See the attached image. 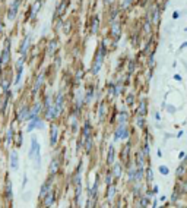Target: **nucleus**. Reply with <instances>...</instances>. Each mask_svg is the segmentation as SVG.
<instances>
[{
	"mask_svg": "<svg viewBox=\"0 0 187 208\" xmlns=\"http://www.w3.org/2000/svg\"><path fill=\"white\" fill-rule=\"evenodd\" d=\"M27 174H24V182H22V188H25V185H27Z\"/></svg>",
	"mask_w": 187,
	"mask_h": 208,
	"instance_id": "obj_52",
	"label": "nucleus"
},
{
	"mask_svg": "<svg viewBox=\"0 0 187 208\" xmlns=\"http://www.w3.org/2000/svg\"><path fill=\"white\" fill-rule=\"evenodd\" d=\"M146 176H148V182H153V171L152 168H146Z\"/></svg>",
	"mask_w": 187,
	"mask_h": 208,
	"instance_id": "obj_39",
	"label": "nucleus"
},
{
	"mask_svg": "<svg viewBox=\"0 0 187 208\" xmlns=\"http://www.w3.org/2000/svg\"><path fill=\"white\" fill-rule=\"evenodd\" d=\"M29 112H31V109L27 107V106H24L22 109H19V112H18V114H16V120H18V122H25V120H28Z\"/></svg>",
	"mask_w": 187,
	"mask_h": 208,
	"instance_id": "obj_8",
	"label": "nucleus"
},
{
	"mask_svg": "<svg viewBox=\"0 0 187 208\" xmlns=\"http://www.w3.org/2000/svg\"><path fill=\"white\" fill-rule=\"evenodd\" d=\"M149 16L152 18V19H150V22H152L153 25H155V24H158V22H159V18H161V10L155 6V7H153V10H152V13H150Z\"/></svg>",
	"mask_w": 187,
	"mask_h": 208,
	"instance_id": "obj_15",
	"label": "nucleus"
},
{
	"mask_svg": "<svg viewBox=\"0 0 187 208\" xmlns=\"http://www.w3.org/2000/svg\"><path fill=\"white\" fill-rule=\"evenodd\" d=\"M142 151H143V154H145V157L148 158V155H149V144H148V142H146V144L143 145V150H142Z\"/></svg>",
	"mask_w": 187,
	"mask_h": 208,
	"instance_id": "obj_43",
	"label": "nucleus"
},
{
	"mask_svg": "<svg viewBox=\"0 0 187 208\" xmlns=\"http://www.w3.org/2000/svg\"><path fill=\"white\" fill-rule=\"evenodd\" d=\"M142 179H143V168H138V170H136V174H135V179H133V180L139 183V182H142Z\"/></svg>",
	"mask_w": 187,
	"mask_h": 208,
	"instance_id": "obj_27",
	"label": "nucleus"
},
{
	"mask_svg": "<svg viewBox=\"0 0 187 208\" xmlns=\"http://www.w3.org/2000/svg\"><path fill=\"white\" fill-rule=\"evenodd\" d=\"M112 170H114V176H115V177H120V176H121V166H120V164H114Z\"/></svg>",
	"mask_w": 187,
	"mask_h": 208,
	"instance_id": "obj_35",
	"label": "nucleus"
},
{
	"mask_svg": "<svg viewBox=\"0 0 187 208\" xmlns=\"http://www.w3.org/2000/svg\"><path fill=\"white\" fill-rule=\"evenodd\" d=\"M153 66H155V59H153V54H152L149 59V68H153Z\"/></svg>",
	"mask_w": 187,
	"mask_h": 208,
	"instance_id": "obj_47",
	"label": "nucleus"
},
{
	"mask_svg": "<svg viewBox=\"0 0 187 208\" xmlns=\"http://www.w3.org/2000/svg\"><path fill=\"white\" fill-rule=\"evenodd\" d=\"M56 47H57V41H50V44H48V54L51 56L53 53H54V50H56Z\"/></svg>",
	"mask_w": 187,
	"mask_h": 208,
	"instance_id": "obj_33",
	"label": "nucleus"
},
{
	"mask_svg": "<svg viewBox=\"0 0 187 208\" xmlns=\"http://www.w3.org/2000/svg\"><path fill=\"white\" fill-rule=\"evenodd\" d=\"M9 97H10V92L7 91L6 95H3V100H1V106H0V112H1V114L6 113V107H7V103H9Z\"/></svg>",
	"mask_w": 187,
	"mask_h": 208,
	"instance_id": "obj_20",
	"label": "nucleus"
},
{
	"mask_svg": "<svg viewBox=\"0 0 187 208\" xmlns=\"http://www.w3.org/2000/svg\"><path fill=\"white\" fill-rule=\"evenodd\" d=\"M186 155H187V154H186ZM184 163L187 164V157H184Z\"/></svg>",
	"mask_w": 187,
	"mask_h": 208,
	"instance_id": "obj_61",
	"label": "nucleus"
},
{
	"mask_svg": "<svg viewBox=\"0 0 187 208\" xmlns=\"http://www.w3.org/2000/svg\"><path fill=\"white\" fill-rule=\"evenodd\" d=\"M126 120H127V113L126 112H120L118 113V123L126 125Z\"/></svg>",
	"mask_w": 187,
	"mask_h": 208,
	"instance_id": "obj_29",
	"label": "nucleus"
},
{
	"mask_svg": "<svg viewBox=\"0 0 187 208\" xmlns=\"http://www.w3.org/2000/svg\"><path fill=\"white\" fill-rule=\"evenodd\" d=\"M112 177H114V174H107V177H105V183H107V185H111Z\"/></svg>",
	"mask_w": 187,
	"mask_h": 208,
	"instance_id": "obj_46",
	"label": "nucleus"
},
{
	"mask_svg": "<svg viewBox=\"0 0 187 208\" xmlns=\"http://www.w3.org/2000/svg\"><path fill=\"white\" fill-rule=\"evenodd\" d=\"M59 141V129L56 125H51V129H50V145L54 147Z\"/></svg>",
	"mask_w": 187,
	"mask_h": 208,
	"instance_id": "obj_10",
	"label": "nucleus"
},
{
	"mask_svg": "<svg viewBox=\"0 0 187 208\" xmlns=\"http://www.w3.org/2000/svg\"><path fill=\"white\" fill-rule=\"evenodd\" d=\"M41 110H42V103H41V101H35L34 107H32L31 112H29V117H28V120H31V119H34V117H38V114H39Z\"/></svg>",
	"mask_w": 187,
	"mask_h": 208,
	"instance_id": "obj_12",
	"label": "nucleus"
},
{
	"mask_svg": "<svg viewBox=\"0 0 187 208\" xmlns=\"http://www.w3.org/2000/svg\"><path fill=\"white\" fill-rule=\"evenodd\" d=\"M148 204H149V199H148V196H146V198H142V199H140V204H139V205H140V207H146Z\"/></svg>",
	"mask_w": 187,
	"mask_h": 208,
	"instance_id": "obj_44",
	"label": "nucleus"
},
{
	"mask_svg": "<svg viewBox=\"0 0 187 208\" xmlns=\"http://www.w3.org/2000/svg\"><path fill=\"white\" fill-rule=\"evenodd\" d=\"M138 126H139V127H143V126H145V119H143L142 116H139V119H138Z\"/></svg>",
	"mask_w": 187,
	"mask_h": 208,
	"instance_id": "obj_45",
	"label": "nucleus"
},
{
	"mask_svg": "<svg viewBox=\"0 0 187 208\" xmlns=\"http://www.w3.org/2000/svg\"><path fill=\"white\" fill-rule=\"evenodd\" d=\"M184 171H186V163H183L181 166H180V167H178V168H177V171H176V174H177V176L180 177V174H183Z\"/></svg>",
	"mask_w": 187,
	"mask_h": 208,
	"instance_id": "obj_38",
	"label": "nucleus"
},
{
	"mask_svg": "<svg viewBox=\"0 0 187 208\" xmlns=\"http://www.w3.org/2000/svg\"><path fill=\"white\" fill-rule=\"evenodd\" d=\"M98 22H100V18L98 16H94V19H92V28H91V32L92 34H97V31H98Z\"/></svg>",
	"mask_w": 187,
	"mask_h": 208,
	"instance_id": "obj_24",
	"label": "nucleus"
},
{
	"mask_svg": "<svg viewBox=\"0 0 187 208\" xmlns=\"http://www.w3.org/2000/svg\"><path fill=\"white\" fill-rule=\"evenodd\" d=\"M149 47H150V41L148 42V45L145 47V53H148V51H149Z\"/></svg>",
	"mask_w": 187,
	"mask_h": 208,
	"instance_id": "obj_55",
	"label": "nucleus"
},
{
	"mask_svg": "<svg viewBox=\"0 0 187 208\" xmlns=\"http://www.w3.org/2000/svg\"><path fill=\"white\" fill-rule=\"evenodd\" d=\"M41 6H42V0H38V1H35V3L32 4V7H31V19H34V18L37 16V13L39 12Z\"/></svg>",
	"mask_w": 187,
	"mask_h": 208,
	"instance_id": "obj_16",
	"label": "nucleus"
},
{
	"mask_svg": "<svg viewBox=\"0 0 187 208\" xmlns=\"http://www.w3.org/2000/svg\"><path fill=\"white\" fill-rule=\"evenodd\" d=\"M41 83H42V76L39 75L37 78V81H35V83H34V92H37L38 89H39V86H41Z\"/></svg>",
	"mask_w": 187,
	"mask_h": 208,
	"instance_id": "obj_36",
	"label": "nucleus"
},
{
	"mask_svg": "<svg viewBox=\"0 0 187 208\" xmlns=\"http://www.w3.org/2000/svg\"><path fill=\"white\" fill-rule=\"evenodd\" d=\"M19 6H21V0H13L10 7H9V12H7V19L9 21H15L16 15H18V10H19Z\"/></svg>",
	"mask_w": 187,
	"mask_h": 208,
	"instance_id": "obj_4",
	"label": "nucleus"
},
{
	"mask_svg": "<svg viewBox=\"0 0 187 208\" xmlns=\"http://www.w3.org/2000/svg\"><path fill=\"white\" fill-rule=\"evenodd\" d=\"M184 32H187V27H186V28H184Z\"/></svg>",
	"mask_w": 187,
	"mask_h": 208,
	"instance_id": "obj_62",
	"label": "nucleus"
},
{
	"mask_svg": "<svg viewBox=\"0 0 187 208\" xmlns=\"http://www.w3.org/2000/svg\"><path fill=\"white\" fill-rule=\"evenodd\" d=\"M156 155H158V157H162V153H161V150H158V151H156Z\"/></svg>",
	"mask_w": 187,
	"mask_h": 208,
	"instance_id": "obj_59",
	"label": "nucleus"
},
{
	"mask_svg": "<svg viewBox=\"0 0 187 208\" xmlns=\"http://www.w3.org/2000/svg\"><path fill=\"white\" fill-rule=\"evenodd\" d=\"M158 170H159V173L162 174V176H167V174H170V168L167 166H159L158 167Z\"/></svg>",
	"mask_w": 187,
	"mask_h": 208,
	"instance_id": "obj_37",
	"label": "nucleus"
},
{
	"mask_svg": "<svg viewBox=\"0 0 187 208\" xmlns=\"http://www.w3.org/2000/svg\"><path fill=\"white\" fill-rule=\"evenodd\" d=\"M28 158L35 163L37 170L41 167V147L38 144V139L35 135L31 136V147H29V151H28Z\"/></svg>",
	"mask_w": 187,
	"mask_h": 208,
	"instance_id": "obj_1",
	"label": "nucleus"
},
{
	"mask_svg": "<svg viewBox=\"0 0 187 208\" xmlns=\"http://www.w3.org/2000/svg\"><path fill=\"white\" fill-rule=\"evenodd\" d=\"M9 86H10V82H9L7 79L1 82V89H3L4 92H7V91H9Z\"/></svg>",
	"mask_w": 187,
	"mask_h": 208,
	"instance_id": "obj_40",
	"label": "nucleus"
},
{
	"mask_svg": "<svg viewBox=\"0 0 187 208\" xmlns=\"http://www.w3.org/2000/svg\"><path fill=\"white\" fill-rule=\"evenodd\" d=\"M167 112H168V113H171V114H174V113L177 112V109H176L173 104H167Z\"/></svg>",
	"mask_w": 187,
	"mask_h": 208,
	"instance_id": "obj_42",
	"label": "nucleus"
},
{
	"mask_svg": "<svg viewBox=\"0 0 187 208\" xmlns=\"http://www.w3.org/2000/svg\"><path fill=\"white\" fill-rule=\"evenodd\" d=\"M184 48H187V41H186V42H183V44L180 45V50H184Z\"/></svg>",
	"mask_w": 187,
	"mask_h": 208,
	"instance_id": "obj_54",
	"label": "nucleus"
},
{
	"mask_svg": "<svg viewBox=\"0 0 187 208\" xmlns=\"http://www.w3.org/2000/svg\"><path fill=\"white\" fill-rule=\"evenodd\" d=\"M145 154H143V151L142 153H138V161H136V166L139 167V168H143L145 167Z\"/></svg>",
	"mask_w": 187,
	"mask_h": 208,
	"instance_id": "obj_21",
	"label": "nucleus"
},
{
	"mask_svg": "<svg viewBox=\"0 0 187 208\" xmlns=\"http://www.w3.org/2000/svg\"><path fill=\"white\" fill-rule=\"evenodd\" d=\"M127 139L129 138V130H127V127L123 125V123H120L118 127H117V130L114 132V141H117V139Z\"/></svg>",
	"mask_w": 187,
	"mask_h": 208,
	"instance_id": "obj_5",
	"label": "nucleus"
},
{
	"mask_svg": "<svg viewBox=\"0 0 187 208\" xmlns=\"http://www.w3.org/2000/svg\"><path fill=\"white\" fill-rule=\"evenodd\" d=\"M129 151H130V145H124V150H121V160L127 161V157H129Z\"/></svg>",
	"mask_w": 187,
	"mask_h": 208,
	"instance_id": "obj_26",
	"label": "nucleus"
},
{
	"mask_svg": "<svg viewBox=\"0 0 187 208\" xmlns=\"http://www.w3.org/2000/svg\"><path fill=\"white\" fill-rule=\"evenodd\" d=\"M29 44H31V35H27V37L24 38L22 47H21V54H22V56H25V54H27V51H28V47H29Z\"/></svg>",
	"mask_w": 187,
	"mask_h": 208,
	"instance_id": "obj_18",
	"label": "nucleus"
},
{
	"mask_svg": "<svg viewBox=\"0 0 187 208\" xmlns=\"http://www.w3.org/2000/svg\"><path fill=\"white\" fill-rule=\"evenodd\" d=\"M10 167L15 171L19 168V157H18V151H15V150L10 153Z\"/></svg>",
	"mask_w": 187,
	"mask_h": 208,
	"instance_id": "obj_13",
	"label": "nucleus"
},
{
	"mask_svg": "<svg viewBox=\"0 0 187 208\" xmlns=\"http://www.w3.org/2000/svg\"><path fill=\"white\" fill-rule=\"evenodd\" d=\"M108 94H110V97H117V89H115V85L114 83L108 85Z\"/></svg>",
	"mask_w": 187,
	"mask_h": 208,
	"instance_id": "obj_32",
	"label": "nucleus"
},
{
	"mask_svg": "<svg viewBox=\"0 0 187 208\" xmlns=\"http://www.w3.org/2000/svg\"><path fill=\"white\" fill-rule=\"evenodd\" d=\"M114 195H115V186H110V189H108V194H107V199H108V202L111 204L112 199H114Z\"/></svg>",
	"mask_w": 187,
	"mask_h": 208,
	"instance_id": "obj_25",
	"label": "nucleus"
},
{
	"mask_svg": "<svg viewBox=\"0 0 187 208\" xmlns=\"http://www.w3.org/2000/svg\"><path fill=\"white\" fill-rule=\"evenodd\" d=\"M173 18H174V19H178V18H180V12H178V10H176V12L173 13Z\"/></svg>",
	"mask_w": 187,
	"mask_h": 208,
	"instance_id": "obj_49",
	"label": "nucleus"
},
{
	"mask_svg": "<svg viewBox=\"0 0 187 208\" xmlns=\"http://www.w3.org/2000/svg\"><path fill=\"white\" fill-rule=\"evenodd\" d=\"M105 53H107V50H105V41H102L101 45H100V48H98L97 56H95L94 65H92V73H94V75H98V72H100V69H101V66H102Z\"/></svg>",
	"mask_w": 187,
	"mask_h": 208,
	"instance_id": "obj_2",
	"label": "nucleus"
},
{
	"mask_svg": "<svg viewBox=\"0 0 187 208\" xmlns=\"http://www.w3.org/2000/svg\"><path fill=\"white\" fill-rule=\"evenodd\" d=\"M181 136H183V130H180V132L177 133V138H181Z\"/></svg>",
	"mask_w": 187,
	"mask_h": 208,
	"instance_id": "obj_58",
	"label": "nucleus"
},
{
	"mask_svg": "<svg viewBox=\"0 0 187 208\" xmlns=\"http://www.w3.org/2000/svg\"><path fill=\"white\" fill-rule=\"evenodd\" d=\"M184 157H186L184 153H180V154H178V158H180V160H184Z\"/></svg>",
	"mask_w": 187,
	"mask_h": 208,
	"instance_id": "obj_53",
	"label": "nucleus"
},
{
	"mask_svg": "<svg viewBox=\"0 0 187 208\" xmlns=\"http://www.w3.org/2000/svg\"><path fill=\"white\" fill-rule=\"evenodd\" d=\"M22 72H24V59H19L16 63V76H15V86H18L22 79Z\"/></svg>",
	"mask_w": 187,
	"mask_h": 208,
	"instance_id": "obj_6",
	"label": "nucleus"
},
{
	"mask_svg": "<svg viewBox=\"0 0 187 208\" xmlns=\"http://www.w3.org/2000/svg\"><path fill=\"white\" fill-rule=\"evenodd\" d=\"M51 189H53V179H48V180H45V182L41 185V189H39V198H44Z\"/></svg>",
	"mask_w": 187,
	"mask_h": 208,
	"instance_id": "obj_9",
	"label": "nucleus"
},
{
	"mask_svg": "<svg viewBox=\"0 0 187 208\" xmlns=\"http://www.w3.org/2000/svg\"><path fill=\"white\" fill-rule=\"evenodd\" d=\"M4 191H6V198L10 201L12 196H13V194H12V180H10V177H6V188H4Z\"/></svg>",
	"mask_w": 187,
	"mask_h": 208,
	"instance_id": "obj_17",
	"label": "nucleus"
},
{
	"mask_svg": "<svg viewBox=\"0 0 187 208\" xmlns=\"http://www.w3.org/2000/svg\"><path fill=\"white\" fill-rule=\"evenodd\" d=\"M12 138H13V127H10L7 130V136H6V145H10L12 144Z\"/></svg>",
	"mask_w": 187,
	"mask_h": 208,
	"instance_id": "obj_30",
	"label": "nucleus"
},
{
	"mask_svg": "<svg viewBox=\"0 0 187 208\" xmlns=\"http://www.w3.org/2000/svg\"><path fill=\"white\" fill-rule=\"evenodd\" d=\"M127 104H129V106L133 104V95H129V97H127Z\"/></svg>",
	"mask_w": 187,
	"mask_h": 208,
	"instance_id": "obj_48",
	"label": "nucleus"
},
{
	"mask_svg": "<svg viewBox=\"0 0 187 208\" xmlns=\"http://www.w3.org/2000/svg\"><path fill=\"white\" fill-rule=\"evenodd\" d=\"M174 79H176V81H178V82H181V81H183V78H181L180 75H174Z\"/></svg>",
	"mask_w": 187,
	"mask_h": 208,
	"instance_id": "obj_50",
	"label": "nucleus"
},
{
	"mask_svg": "<svg viewBox=\"0 0 187 208\" xmlns=\"http://www.w3.org/2000/svg\"><path fill=\"white\" fill-rule=\"evenodd\" d=\"M158 191H159V188H158V186H153V191H152V192H153V194H158Z\"/></svg>",
	"mask_w": 187,
	"mask_h": 208,
	"instance_id": "obj_56",
	"label": "nucleus"
},
{
	"mask_svg": "<svg viewBox=\"0 0 187 208\" xmlns=\"http://www.w3.org/2000/svg\"><path fill=\"white\" fill-rule=\"evenodd\" d=\"M44 127V122L39 117H34L29 120V125L27 127V132H32L34 129H42Z\"/></svg>",
	"mask_w": 187,
	"mask_h": 208,
	"instance_id": "obj_7",
	"label": "nucleus"
},
{
	"mask_svg": "<svg viewBox=\"0 0 187 208\" xmlns=\"http://www.w3.org/2000/svg\"><path fill=\"white\" fill-rule=\"evenodd\" d=\"M155 120H158V122L161 120V114H159L158 112H155Z\"/></svg>",
	"mask_w": 187,
	"mask_h": 208,
	"instance_id": "obj_51",
	"label": "nucleus"
},
{
	"mask_svg": "<svg viewBox=\"0 0 187 208\" xmlns=\"http://www.w3.org/2000/svg\"><path fill=\"white\" fill-rule=\"evenodd\" d=\"M92 97H94V89H92V88H89V89L86 91V94H85L83 103H85V104H89V103L92 101Z\"/></svg>",
	"mask_w": 187,
	"mask_h": 208,
	"instance_id": "obj_23",
	"label": "nucleus"
},
{
	"mask_svg": "<svg viewBox=\"0 0 187 208\" xmlns=\"http://www.w3.org/2000/svg\"><path fill=\"white\" fill-rule=\"evenodd\" d=\"M42 199H44V204H42L44 207H51V205L54 204V201H56V192L51 189V191H50V192H48V194H47Z\"/></svg>",
	"mask_w": 187,
	"mask_h": 208,
	"instance_id": "obj_11",
	"label": "nucleus"
},
{
	"mask_svg": "<svg viewBox=\"0 0 187 208\" xmlns=\"http://www.w3.org/2000/svg\"><path fill=\"white\" fill-rule=\"evenodd\" d=\"M145 104H146V100H142V101H140V106H139V112H138L139 116H143V114H145V110H146V109H145Z\"/></svg>",
	"mask_w": 187,
	"mask_h": 208,
	"instance_id": "obj_34",
	"label": "nucleus"
},
{
	"mask_svg": "<svg viewBox=\"0 0 187 208\" xmlns=\"http://www.w3.org/2000/svg\"><path fill=\"white\" fill-rule=\"evenodd\" d=\"M111 34L115 37V40H118L120 35H121V27H120V24L117 21H112L111 22Z\"/></svg>",
	"mask_w": 187,
	"mask_h": 208,
	"instance_id": "obj_14",
	"label": "nucleus"
},
{
	"mask_svg": "<svg viewBox=\"0 0 187 208\" xmlns=\"http://www.w3.org/2000/svg\"><path fill=\"white\" fill-rule=\"evenodd\" d=\"M57 168H59V161H57V158H54V160H51L50 167H48V171H50V174H54V173L57 171Z\"/></svg>",
	"mask_w": 187,
	"mask_h": 208,
	"instance_id": "obj_22",
	"label": "nucleus"
},
{
	"mask_svg": "<svg viewBox=\"0 0 187 208\" xmlns=\"http://www.w3.org/2000/svg\"><path fill=\"white\" fill-rule=\"evenodd\" d=\"M104 117H105V104L102 103L101 107H100V112H98V119H100V122H102Z\"/></svg>",
	"mask_w": 187,
	"mask_h": 208,
	"instance_id": "obj_28",
	"label": "nucleus"
},
{
	"mask_svg": "<svg viewBox=\"0 0 187 208\" xmlns=\"http://www.w3.org/2000/svg\"><path fill=\"white\" fill-rule=\"evenodd\" d=\"M102 1H104L105 4H111V3H112V1H114V0H102Z\"/></svg>",
	"mask_w": 187,
	"mask_h": 208,
	"instance_id": "obj_57",
	"label": "nucleus"
},
{
	"mask_svg": "<svg viewBox=\"0 0 187 208\" xmlns=\"http://www.w3.org/2000/svg\"><path fill=\"white\" fill-rule=\"evenodd\" d=\"M127 174H129V179H130V180H133V179H135V174H136V166H130V167H129Z\"/></svg>",
	"mask_w": 187,
	"mask_h": 208,
	"instance_id": "obj_31",
	"label": "nucleus"
},
{
	"mask_svg": "<svg viewBox=\"0 0 187 208\" xmlns=\"http://www.w3.org/2000/svg\"><path fill=\"white\" fill-rule=\"evenodd\" d=\"M183 191H184V192H187V182L184 183V186H183Z\"/></svg>",
	"mask_w": 187,
	"mask_h": 208,
	"instance_id": "obj_60",
	"label": "nucleus"
},
{
	"mask_svg": "<svg viewBox=\"0 0 187 208\" xmlns=\"http://www.w3.org/2000/svg\"><path fill=\"white\" fill-rule=\"evenodd\" d=\"M0 59H1V65H7L9 60H10V40L6 38L4 40V47L1 50V54H0Z\"/></svg>",
	"mask_w": 187,
	"mask_h": 208,
	"instance_id": "obj_3",
	"label": "nucleus"
},
{
	"mask_svg": "<svg viewBox=\"0 0 187 208\" xmlns=\"http://www.w3.org/2000/svg\"><path fill=\"white\" fill-rule=\"evenodd\" d=\"M132 3H133V0H124L123 4H121V9H129L132 6Z\"/></svg>",
	"mask_w": 187,
	"mask_h": 208,
	"instance_id": "obj_41",
	"label": "nucleus"
},
{
	"mask_svg": "<svg viewBox=\"0 0 187 208\" xmlns=\"http://www.w3.org/2000/svg\"><path fill=\"white\" fill-rule=\"evenodd\" d=\"M114 158H115V151H114V145L111 144L108 148V154H107V164L108 166H111L114 163Z\"/></svg>",
	"mask_w": 187,
	"mask_h": 208,
	"instance_id": "obj_19",
	"label": "nucleus"
}]
</instances>
